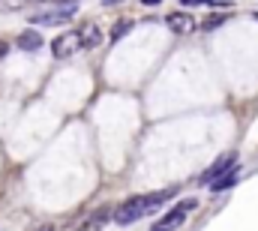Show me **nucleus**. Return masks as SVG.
I'll list each match as a JSON object with an SVG mask.
<instances>
[{
  "label": "nucleus",
  "mask_w": 258,
  "mask_h": 231,
  "mask_svg": "<svg viewBox=\"0 0 258 231\" xmlns=\"http://www.w3.org/2000/svg\"><path fill=\"white\" fill-rule=\"evenodd\" d=\"M177 195V189L171 186V189H162V192H156V195H135V198H129L123 201L117 210H114V222L117 225H132V222H138V219H144V216H150L153 210H159L168 198H174Z\"/></svg>",
  "instance_id": "f257e3e1"
},
{
  "label": "nucleus",
  "mask_w": 258,
  "mask_h": 231,
  "mask_svg": "<svg viewBox=\"0 0 258 231\" xmlns=\"http://www.w3.org/2000/svg\"><path fill=\"white\" fill-rule=\"evenodd\" d=\"M195 204H198L195 198H183V201H180L177 207H171L159 222H153L150 231H171V228H177V225H183V222H186V213H192Z\"/></svg>",
  "instance_id": "f03ea898"
},
{
  "label": "nucleus",
  "mask_w": 258,
  "mask_h": 231,
  "mask_svg": "<svg viewBox=\"0 0 258 231\" xmlns=\"http://www.w3.org/2000/svg\"><path fill=\"white\" fill-rule=\"evenodd\" d=\"M78 48H84L81 33H78V30H66V33H60V36L51 42V57L54 60H66V57H72Z\"/></svg>",
  "instance_id": "7ed1b4c3"
},
{
  "label": "nucleus",
  "mask_w": 258,
  "mask_h": 231,
  "mask_svg": "<svg viewBox=\"0 0 258 231\" xmlns=\"http://www.w3.org/2000/svg\"><path fill=\"white\" fill-rule=\"evenodd\" d=\"M234 165H237V153H234V150H231V153H222V156H219V159H216V162L207 168V171L198 177V183H204V186H213L219 177H225V174L231 171Z\"/></svg>",
  "instance_id": "20e7f679"
},
{
  "label": "nucleus",
  "mask_w": 258,
  "mask_h": 231,
  "mask_svg": "<svg viewBox=\"0 0 258 231\" xmlns=\"http://www.w3.org/2000/svg\"><path fill=\"white\" fill-rule=\"evenodd\" d=\"M75 15V6H57V9H51V12H36L33 18H30V24H63Z\"/></svg>",
  "instance_id": "39448f33"
},
{
  "label": "nucleus",
  "mask_w": 258,
  "mask_h": 231,
  "mask_svg": "<svg viewBox=\"0 0 258 231\" xmlns=\"http://www.w3.org/2000/svg\"><path fill=\"white\" fill-rule=\"evenodd\" d=\"M15 48H18V51H27V54H36V51L42 48V36H39V30H33V27L21 30V33L15 36Z\"/></svg>",
  "instance_id": "423d86ee"
},
{
  "label": "nucleus",
  "mask_w": 258,
  "mask_h": 231,
  "mask_svg": "<svg viewBox=\"0 0 258 231\" xmlns=\"http://www.w3.org/2000/svg\"><path fill=\"white\" fill-rule=\"evenodd\" d=\"M165 24H168V30L177 33V36H186V33L195 30V18L186 15V12H171V15L165 18Z\"/></svg>",
  "instance_id": "0eeeda50"
},
{
  "label": "nucleus",
  "mask_w": 258,
  "mask_h": 231,
  "mask_svg": "<svg viewBox=\"0 0 258 231\" xmlns=\"http://www.w3.org/2000/svg\"><path fill=\"white\" fill-rule=\"evenodd\" d=\"M78 33H81L84 48H96V45L102 42V33H99V27H96V24H81V27H78Z\"/></svg>",
  "instance_id": "6e6552de"
},
{
  "label": "nucleus",
  "mask_w": 258,
  "mask_h": 231,
  "mask_svg": "<svg viewBox=\"0 0 258 231\" xmlns=\"http://www.w3.org/2000/svg\"><path fill=\"white\" fill-rule=\"evenodd\" d=\"M237 177H240V165H234V168L225 174V177H219V180L210 186V192H216V195H219V192H228V189L237 183Z\"/></svg>",
  "instance_id": "1a4fd4ad"
},
{
  "label": "nucleus",
  "mask_w": 258,
  "mask_h": 231,
  "mask_svg": "<svg viewBox=\"0 0 258 231\" xmlns=\"http://www.w3.org/2000/svg\"><path fill=\"white\" fill-rule=\"evenodd\" d=\"M132 27H135V24H132L129 18H120V21H117V24L111 27V42H120V39L126 36L129 30H132Z\"/></svg>",
  "instance_id": "9d476101"
},
{
  "label": "nucleus",
  "mask_w": 258,
  "mask_h": 231,
  "mask_svg": "<svg viewBox=\"0 0 258 231\" xmlns=\"http://www.w3.org/2000/svg\"><path fill=\"white\" fill-rule=\"evenodd\" d=\"M183 6H219V9H231L234 0H180Z\"/></svg>",
  "instance_id": "9b49d317"
},
{
  "label": "nucleus",
  "mask_w": 258,
  "mask_h": 231,
  "mask_svg": "<svg viewBox=\"0 0 258 231\" xmlns=\"http://www.w3.org/2000/svg\"><path fill=\"white\" fill-rule=\"evenodd\" d=\"M222 21H225V15H210V18H207V21H204L201 27H204V30H216V27H219Z\"/></svg>",
  "instance_id": "f8f14e48"
},
{
  "label": "nucleus",
  "mask_w": 258,
  "mask_h": 231,
  "mask_svg": "<svg viewBox=\"0 0 258 231\" xmlns=\"http://www.w3.org/2000/svg\"><path fill=\"white\" fill-rule=\"evenodd\" d=\"M27 0H0V9H18V6H24Z\"/></svg>",
  "instance_id": "ddd939ff"
},
{
  "label": "nucleus",
  "mask_w": 258,
  "mask_h": 231,
  "mask_svg": "<svg viewBox=\"0 0 258 231\" xmlns=\"http://www.w3.org/2000/svg\"><path fill=\"white\" fill-rule=\"evenodd\" d=\"M6 54H9V45H6V42H3V39H0V60L6 57Z\"/></svg>",
  "instance_id": "4468645a"
},
{
  "label": "nucleus",
  "mask_w": 258,
  "mask_h": 231,
  "mask_svg": "<svg viewBox=\"0 0 258 231\" xmlns=\"http://www.w3.org/2000/svg\"><path fill=\"white\" fill-rule=\"evenodd\" d=\"M54 3H57V6H75L78 0H54Z\"/></svg>",
  "instance_id": "2eb2a0df"
},
{
  "label": "nucleus",
  "mask_w": 258,
  "mask_h": 231,
  "mask_svg": "<svg viewBox=\"0 0 258 231\" xmlns=\"http://www.w3.org/2000/svg\"><path fill=\"white\" fill-rule=\"evenodd\" d=\"M141 3H144V6H159L162 0H141Z\"/></svg>",
  "instance_id": "dca6fc26"
},
{
  "label": "nucleus",
  "mask_w": 258,
  "mask_h": 231,
  "mask_svg": "<svg viewBox=\"0 0 258 231\" xmlns=\"http://www.w3.org/2000/svg\"><path fill=\"white\" fill-rule=\"evenodd\" d=\"M117 3H123V0H102V6H117Z\"/></svg>",
  "instance_id": "f3484780"
}]
</instances>
